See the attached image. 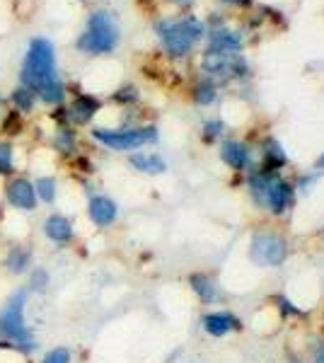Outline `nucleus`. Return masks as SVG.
<instances>
[{
    "mask_svg": "<svg viewBox=\"0 0 324 363\" xmlns=\"http://www.w3.org/2000/svg\"><path fill=\"white\" fill-rule=\"evenodd\" d=\"M97 109H99V99H95L92 95H78L73 107H70L68 116L73 121H78V124H87V121L97 114Z\"/></svg>",
    "mask_w": 324,
    "mask_h": 363,
    "instance_id": "15",
    "label": "nucleus"
},
{
    "mask_svg": "<svg viewBox=\"0 0 324 363\" xmlns=\"http://www.w3.org/2000/svg\"><path fill=\"white\" fill-rule=\"evenodd\" d=\"M242 49V37L235 32H230V29H216L213 34H211V49L208 51H230V54H235V51Z\"/></svg>",
    "mask_w": 324,
    "mask_h": 363,
    "instance_id": "16",
    "label": "nucleus"
},
{
    "mask_svg": "<svg viewBox=\"0 0 324 363\" xmlns=\"http://www.w3.org/2000/svg\"><path fill=\"white\" fill-rule=\"evenodd\" d=\"M203 131H206V138L213 140V138H218L223 133V124H220V121H208Z\"/></svg>",
    "mask_w": 324,
    "mask_h": 363,
    "instance_id": "29",
    "label": "nucleus"
},
{
    "mask_svg": "<svg viewBox=\"0 0 324 363\" xmlns=\"http://www.w3.org/2000/svg\"><path fill=\"white\" fill-rule=\"evenodd\" d=\"M87 216L97 228H109L119 216V206L109 196H92L90 206H87Z\"/></svg>",
    "mask_w": 324,
    "mask_h": 363,
    "instance_id": "10",
    "label": "nucleus"
},
{
    "mask_svg": "<svg viewBox=\"0 0 324 363\" xmlns=\"http://www.w3.org/2000/svg\"><path fill=\"white\" fill-rule=\"evenodd\" d=\"M13 104H15V112H29L34 107V92L29 87H17L13 92Z\"/></svg>",
    "mask_w": 324,
    "mask_h": 363,
    "instance_id": "22",
    "label": "nucleus"
},
{
    "mask_svg": "<svg viewBox=\"0 0 324 363\" xmlns=\"http://www.w3.org/2000/svg\"><path fill=\"white\" fill-rule=\"evenodd\" d=\"M174 3L184 5V8H189V5H194V3H196V0H174Z\"/></svg>",
    "mask_w": 324,
    "mask_h": 363,
    "instance_id": "32",
    "label": "nucleus"
},
{
    "mask_svg": "<svg viewBox=\"0 0 324 363\" xmlns=\"http://www.w3.org/2000/svg\"><path fill=\"white\" fill-rule=\"evenodd\" d=\"M3 131L8 133V136H15V133L22 131V116L20 112H10L8 116L3 119Z\"/></svg>",
    "mask_w": 324,
    "mask_h": 363,
    "instance_id": "25",
    "label": "nucleus"
},
{
    "mask_svg": "<svg viewBox=\"0 0 324 363\" xmlns=\"http://www.w3.org/2000/svg\"><path fill=\"white\" fill-rule=\"evenodd\" d=\"M252 196L259 206L269 208L271 213L281 216L293 206V186L274 172H259L250 179Z\"/></svg>",
    "mask_w": 324,
    "mask_h": 363,
    "instance_id": "4",
    "label": "nucleus"
},
{
    "mask_svg": "<svg viewBox=\"0 0 324 363\" xmlns=\"http://www.w3.org/2000/svg\"><path fill=\"white\" fill-rule=\"evenodd\" d=\"M116 44H119V27H116L114 17L104 13V10L92 13L90 20H87V29L78 39V49L85 51V54L97 56L114 51Z\"/></svg>",
    "mask_w": 324,
    "mask_h": 363,
    "instance_id": "5",
    "label": "nucleus"
},
{
    "mask_svg": "<svg viewBox=\"0 0 324 363\" xmlns=\"http://www.w3.org/2000/svg\"><path fill=\"white\" fill-rule=\"evenodd\" d=\"M44 235L54 245H66L73 240V223L61 213H54L44 220Z\"/></svg>",
    "mask_w": 324,
    "mask_h": 363,
    "instance_id": "12",
    "label": "nucleus"
},
{
    "mask_svg": "<svg viewBox=\"0 0 324 363\" xmlns=\"http://www.w3.org/2000/svg\"><path fill=\"white\" fill-rule=\"evenodd\" d=\"M312 363H324V344L317 342L315 354H312Z\"/></svg>",
    "mask_w": 324,
    "mask_h": 363,
    "instance_id": "31",
    "label": "nucleus"
},
{
    "mask_svg": "<svg viewBox=\"0 0 324 363\" xmlns=\"http://www.w3.org/2000/svg\"><path fill=\"white\" fill-rule=\"evenodd\" d=\"M0 347H8V342H3V344H0Z\"/></svg>",
    "mask_w": 324,
    "mask_h": 363,
    "instance_id": "35",
    "label": "nucleus"
},
{
    "mask_svg": "<svg viewBox=\"0 0 324 363\" xmlns=\"http://www.w3.org/2000/svg\"><path fill=\"white\" fill-rule=\"evenodd\" d=\"M25 308H27V291H15L13 296L5 301V306L0 308V335L5 337V342L13 344L15 349L34 351L37 339L29 332L27 320H25Z\"/></svg>",
    "mask_w": 324,
    "mask_h": 363,
    "instance_id": "1",
    "label": "nucleus"
},
{
    "mask_svg": "<svg viewBox=\"0 0 324 363\" xmlns=\"http://www.w3.org/2000/svg\"><path fill=\"white\" fill-rule=\"evenodd\" d=\"M228 3H242L245 5V3H250V0H228Z\"/></svg>",
    "mask_w": 324,
    "mask_h": 363,
    "instance_id": "34",
    "label": "nucleus"
},
{
    "mask_svg": "<svg viewBox=\"0 0 324 363\" xmlns=\"http://www.w3.org/2000/svg\"><path fill=\"white\" fill-rule=\"evenodd\" d=\"M250 257H252V262L259 267H267V269L281 267L288 257V245H286V240L281 235H276V233L262 230L252 238Z\"/></svg>",
    "mask_w": 324,
    "mask_h": 363,
    "instance_id": "7",
    "label": "nucleus"
},
{
    "mask_svg": "<svg viewBox=\"0 0 324 363\" xmlns=\"http://www.w3.org/2000/svg\"><path fill=\"white\" fill-rule=\"evenodd\" d=\"M155 32L160 37L169 56L181 58L196 46L199 39L203 37V25L196 17H174V20H160L155 25Z\"/></svg>",
    "mask_w": 324,
    "mask_h": 363,
    "instance_id": "2",
    "label": "nucleus"
},
{
    "mask_svg": "<svg viewBox=\"0 0 324 363\" xmlns=\"http://www.w3.org/2000/svg\"><path fill=\"white\" fill-rule=\"evenodd\" d=\"M39 363H70V351L66 347H56V349H51Z\"/></svg>",
    "mask_w": 324,
    "mask_h": 363,
    "instance_id": "26",
    "label": "nucleus"
},
{
    "mask_svg": "<svg viewBox=\"0 0 324 363\" xmlns=\"http://www.w3.org/2000/svg\"><path fill=\"white\" fill-rule=\"evenodd\" d=\"M317 167H322V169H324V153H322L320 157H317Z\"/></svg>",
    "mask_w": 324,
    "mask_h": 363,
    "instance_id": "33",
    "label": "nucleus"
},
{
    "mask_svg": "<svg viewBox=\"0 0 324 363\" xmlns=\"http://www.w3.org/2000/svg\"><path fill=\"white\" fill-rule=\"evenodd\" d=\"M245 68L242 58L238 54H230V51H208L203 58V70L206 75L213 80H228V78H235L240 75Z\"/></svg>",
    "mask_w": 324,
    "mask_h": 363,
    "instance_id": "8",
    "label": "nucleus"
},
{
    "mask_svg": "<svg viewBox=\"0 0 324 363\" xmlns=\"http://www.w3.org/2000/svg\"><path fill=\"white\" fill-rule=\"evenodd\" d=\"M56 54L54 44L49 39H32L25 58V66H22V85L29 87L32 92H39L46 83L56 78Z\"/></svg>",
    "mask_w": 324,
    "mask_h": 363,
    "instance_id": "3",
    "label": "nucleus"
},
{
    "mask_svg": "<svg viewBox=\"0 0 324 363\" xmlns=\"http://www.w3.org/2000/svg\"><path fill=\"white\" fill-rule=\"evenodd\" d=\"M56 145H58V150H63V153H73L75 150V136H73V131L70 128H58V136H56Z\"/></svg>",
    "mask_w": 324,
    "mask_h": 363,
    "instance_id": "24",
    "label": "nucleus"
},
{
    "mask_svg": "<svg viewBox=\"0 0 324 363\" xmlns=\"http://www.w3.org/2000/svg\"><path fill=\"white\" fill-rule=\"evenodd\" d=\"M131 165L145 174H162L167 169V162L155 153H135L131 155Z\"/></svg>",
    "mask_w": 324,
    "mask_h": 363,
    "instance_id": "17",
    "label": "nucleus"
},
{
    "mask_svg": "<svg viewBox=\"0 0 324 363\" xmlns=\"http://www.w3.org/2000/svg\"><path fill=\"white\" fill-rule=\"evenodd\" d=\"M201 325L211 337H225L228 332L240 330L238 318L230 313H208V315H203Z\"/></svg>",
    "mask_w": 324,
    "mask_h": 363,
    "instance_id": "13",
    "label": "nucleus"
},
{
    "mask_svg": "<svg viewBox=\"0 0 324 363\" xmlns=\"http://www.w3.org/2000/svg\"><path fill=\"white\" fill-rule=\"evenodd\" d=\"M34 191L44 203H54L56 199V179L54 177H39L34 184Z\"/></svg>",
    "mask_w": 324,
    "mask_h": 363,
    "instance_id": "21",
    "label": "nucleus"
},
{
    "mask_svg": "<svg viewBox=\"0 0 324 363\" xmlns=\"http://www.w3.org/2000/svg\"><path fill=\"white\" fill-rule=\"evenodd\" d=\"M32 262H34V252L27 245H15L5 255V272L13 274V277H22V274L29 272Z\"/></svg>",
    "mask_w": 324,
    "mask_h": 363,
    "instance_id": "11",
    "label": "nucleus"
},
{
    "mask_svg": "<svg viewBox=\"0 0 324 363\" xmlns=\"http://www.w3.org/2000/svg\"><path fill=\"white\" fill-rule=\"evenodd\" d=\"M97 143L107 145L109 150H135L145 143L157 140L155 126H138V128H95L92 131Z\"/></svg>",
    "mask_w": 324,
    "mask_h": 363,
    "instance_id": "6",
    "label": "nucleus"
},
{
    "mask_svg": "<svg viewBox=\"0 0 324 363\" xmlns=\"http://www.w3.org/2000/svg\"><path fill=\"white\" fill-rule=\"evenodd\" d=\"M286 165V153L276 140H269L267 143V169L264 172H274V169Z\"/></svg>",
    "mask_w": 324,
    "mask_h": 363,
    "instance_id": "20",
    "label": "nucleus"
},
{
    "mask_svg": "<svg viewBox=\"0 0 324 363\" xmlns=\"http://www.w3.org/2000/svg\"><path fill=\"white\" fill-rule=\"evenodd\" d=\"M191 289L194 294L201 298L203 303H213L218 298V286L216 281L211 277H206V274H196V277H191Z\"/></svg>",
    "mask_w": 324,
    "mask_h": 363,
    "instance_id": "18",
    "label": "nucleus"
},
{
    "mask_svg": "<svg viewBox=\"0 0 324 363\" xmlns=\"http://www.w3.org/2000/svg\"><path fill=\"white\" fill-rule=\"evenodd\" d=\"M39 97L44 99V102H49V104H58V102H63V97H66V87H63L61 83V78H56L51 80V83H46L44 87L39 90Z\"/></svg>",
    "mask_w": 324,
    "mask_h": 363,
    "instance_id": "19",
    "label": "nucleus"
},
{
    "mask_svg": "<svg viewBox=\"0 0 324 363\" xmlns=\"http://www.w3.org/2000/svg\"><path fill=\"white\" fill-rule=\"evenodd\" d=\"M46 284H49V274H46V269H37V272L32 274V289H46Z\"/></svg>",
    "mask_w": 324,
    "mask_h": 363,
    "instance_id": "28",
    "label": "nucleus"
},
{
    "mask_svg": "<svg viewBox=\"0 0 324 363\" xmlns=\"http://www.w3.org/2000/svg\"><path fill=\"white\" fill-rule=\"evenodd\" d=\"M220 157H223V162L233 169H245L247 162H250V150H247V145L240 143V140H225V143L220 145Z\"/></svg>",
    "mask_w": 324,
    "mask_h": 363,
    "instance_id": "14",
    "label": "nucleus"
},
{
    "mask_svg": "<svg viewBox=\"0 0 324 363\" xmlns=\"http://www.w3.org/2000/svg\"><path fill=\"white\" fill-rule=\"evenodd\" d=\"M5 196H8V203L17 211H34L37 208V191L29 184L27 179L17 177L8 184L5 189Z\"/></svg>",
    "mask_w": 324,
    "mask_h": 363,
    "instance_id": "9",
    "label": "nucleus"
},
{
    "mask_svg": "<svg viewBox=\"0 0 324 363\" xmlns=\"http://www.w3.org/2000/svg\"><path fill=\"white\" fill-rule=\"evenodd\" d=\"M15 162H13V145L0 143V174H13Z\"/></svg>",
    "mask_w": 324,
    "mask_h": 363,
    "instance_id": "23",
    "label": "nucleus"
},
{
    "mask_svg": "<svg viewBox=\"0 0 324 363\" xmlns=\"http://www.w3.org/2000/svg\"><path fill=\"white\" fill-rule=\"evenodd\" d=\"M196 99L201 104H211L216 99V85L211 83V80H206L203 85H199V90H196Z\"/></svg>",
    "mask_w": 324,
    "mask_h": 363,
    "instance_id": "27",
    "label": "nucleus"
},
{
    "mask_svg": "<svg viewBox=\"0 0 324 363\" xmlns=\"http://www.w3.org/2000/svg\"><path fill=\"white\" fill-rule=\"evenodd\" d=\"M138 97V92H135V87H123V90H119L114 95L116 102H131V99Z\"/></svg>",
    "mask_w": 324,
    "mask_h": 363,
    "instance_id": "30",
    "label": "nucleus"
}]
</instances>
